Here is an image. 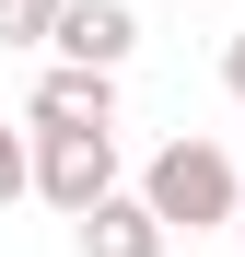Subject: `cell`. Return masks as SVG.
<instances>
[{"mask_svg": "<svg viewBox=\"0 0 245 257\" xmlns=\"http://www.w3.org/2000/svg\"><path fill=\"white\" fill-rule=\"evenodd\" d=\"M140 199H152V222H163V234H222V222H233V199H245V176H233V152H222V141L175 128V141L140 164Z\"/></svg>", "mask_w": 245, "mask_h": 257, "instance_id": "1", "label": "cell"}, {"mask_svg": "<svg viewBox=\"0 0 245 257\" xmlns=\"http://www.w3.org/2000/svg\"><path fill=\"white\" fill-rule=\"evenodd\" d=\"M105 187H117V128H35V199L47 210L82 222Z\"/></svg>", "mask_w": 245, "mask_h": 257, "instance_id": "2", "label": "cell"}, {"mask_svg": "<svg viewBox=\"0 0 245 257\" xmlns=\"http://www.w3.org/2000/svg\"><path fill=\"white\" fill-rule=\"evenodd\" d=\"M47 47H59L70 70H129V47H140V12H129V0H70Z\"/></svg>", "mask_w": 245, "mask_h": 257, "instance_id": "3", "label": "cell"}, {"mask_svg": "<svg viewBox=\"0 0 245 257\" xmlns=\"http://www.w3.org/2000/svg\"><path fill=\"white\" fill-rule=\"evenodd\" d=\"M70 234H82V257H163V245H175V234L152 222V199H140V187H105Z\"/></svg>", "mask_w": 245, "mask_h": 257, "instance_id": "4", "label": "cell"}, {"mask_svg": "<svg viewBox=\"0 0 245 257\" xmlns=\"http://www.w3.org/2000/svg\"><path fill=\"white\" fill-rule=\"evenodd\" d=\"M35 128H117V70H47L35 82Z\"/></svg>", "mask_w": 245, "mask_h": 257, "instance_id": "5", "label": "cell"}, {"mask_svg": "<svg viewBox=\"0 0 245 257\" xmlns=\"http://www.w3.org/2000/svg\"><path fill=\"white\" fill-rule=\"evenodd\" d=\"M70 0H0V47H47Z\"/></svg>", "mask_w": 245, "mask_h": 257, "instance_id": "6", "label": "cell"}, {"mask_svg": "<svg viewBox=\"0 0 245 257\" xmlns=\"http://www.w3.org/2000/svg\"><path fill=\"white\" fill-rule=\"evenodd\" d=\"M24 187H35V141H24V128H0V210H12Z\"/></svg>", "mask_w": 245, "mask_h": 257, "instance_id": "7", "label": "cell"}, {"mask_svg": "<svg viewBox=\"0 0 245 257\" xmlns=\"http://www.w3.org/2000/svg\"><path fill=\"white\" fill-rule=\"evenodd\" d=\"M222 82H233V105H245V24L222 35Z\"/></svg>", "mask_w": 245, "mask_h": 257, "instance_id": "8", "label": "cell"}, {"mask_svg": "<svg viewBox=\"0 0 245 257\" xmlns=\"http://www.w3.org/2000/svg\"><path fill=\"white\" fill-rule=\"evenodd\" d=\"M233 234H245V199H233Z\"/></svg>", "mask_w": 245, "mask_h": 257, "instance_id": "9", "label": "cell"}]
</instances>
